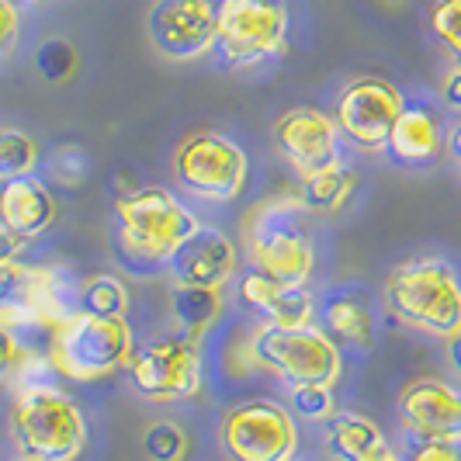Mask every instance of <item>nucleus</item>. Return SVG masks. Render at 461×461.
<instances>
[{
  "mask_svg": "<svg viewBox=\"0 0 461 461\" xmlns=\"http://www.w3.org/2000/svg\"><path fill=\"white\" fill-rule=\"evenodd\" d=\"M275 149L299 177L344 160V139L333 115L320 108H292L275 122Z\"/></svg>",
  "mask_w": 461,
  "mask_h": 461,
  "instance_id": "obj_14",
  "label": "nucleus"
},
{
  "mask_svg": "<svg viewBox=\"0 0 461 461\" xmlns=\"http://www.w3.org/2000/svg\"><path fill=\"white\" fill-rule=\"evenodd\" d=\"M402 104H406V97L393 80L368 73V77L350 80L340 91L333 122L347 146H354L361 153H378V149H385Z\"/></svg>",
  "mask_w": 461,
  "mask_h": 461,
  "instance_id": "obj_12",
  "label": "nucleus"
},
{
  "mask_svg": "<svg viewBox=\"0 0 461 461\" xmlns=\"http://www.w3.org/2000/svg\"><path fill=\"white\" fill-rule=\"evenodd\" d=\"M385 309L395 323L451 340L461 333V277L444 257L402 260L385 277Z\"/></svg>",
  "mask_w": 461,
  "mask_h": 461,
  "instance_id": "obj_2",
  "label": "nucleus"
},
{
  "mask_svg": "<svg viewBox=\"0 0 461 461\" xmlns=\"http://www.w3.org/2000/svg\"><path fill=\"white\" fill-rule=\"evenodd\" d=\"M288 0H215L212 56L230 69L260 67L288 46Z\"/></svg>",
  "mask_w": 461,
  "mask_h": 461,
  "instance_id": "obj_7",
  "label": "nucleus"
},
{
  "mask_svg": "<svg viewBox=\"0 0 461 461\" xmlns=\"http://www.w3.org/2000/svg\"><path fill=\"white\" fill-rule=\"evenodd\" d=\"M35 67H39V73L46 80L63 84L67 77H73V69H77V49L69 46V42H63V39H49L35 52Z\"/></svg>",
  "mask_w": 461,
  "mask_h": 461,
  "instance_id": "obj_29",
  "label": "nucleus"
},
{
  "mask_svg": "<svg viewBox=\"0 0 461 461\" xmlns=\"http://www.w3.org/2000/svg\"><path fill=\"white\" fill-rule=\"evenodd\" d=\"M22 250H24L22 236H14L7 226H0V267H7L11 260H22Z\"/></svg>",
  "mask_w": 461,
  "mask_h": 461,
  "instance_id": "obj_35",
  "label": "nucleus"
},
{
  "mask_svg": "<svg viewBox=\"0 0 461 461\" xmlns=\"http://www.w3.org/2000/svg\"><path fill=\"white\" fill-rule=\"evenodd\" d=\"M129 288L115 275H91L77 288V309L91 316H129Z\"/></svg>",
  "mask_w": 461,
  "mask_h": 461,
  "instance_id": "obj_24",
  "label": "nucleus"
},
{
  "mask_svg": "<svg viewBox=\"0 0 461 461\" xmlns=\"http://www.w3.org/2000/svg\"><path fill=\"white\" fill-rule=\"evenodd\" d=\"M14 7H35V4H42V0H11Z\"/></svg>",
  "mask_w": 461,
  "mask_h": 461,
  "instance_id": "obj_39",
  "label": "nucleus"
},
{
  "mask_svg": "<svg viewBox=\"0 0 461 461\" xmlns=\"http://www.w3.org/2000/svg\"><path fill=\"white\" fill-rule=\"evenodd\" d=\"M440 101H444L451 112L461 115V69L458 67H451V73H444V80H440Z\"/></svg>",
  "mask_w": 461,
  "mask_h": 461,
  "instance_id": "obj_34",
  "label": "nucleus"
},
{
  "mask_svg": "<svg viewBox=\"0 0 461 461\" xmlns=\"http://www.w3.org/2000/svg\"><path fill=\"white\" fill-rule=\"evenodd\" d=\"M247 357L281 385H337L344 375V350L320 326H257L247 340Z\"/></svg>",
  "mask_w": 461,
  "mask_h": 461,
  "instance_id": "obj_6",
  "label": "nucleus"
},
{
  "mask_svg": "<svg viewBox=\"0 0 461 461\" xmlns=\"http://www.w3.org/2000/svg\"><path fill=\"white\" fill-rule=\"evenodd\" d=\"M198 226V215L167 187H136L115 205V247L132 267L160 271L174 247Z\"/></svg>",
  "mask_w": 461,
  "mask_h": 461,
  "instance_id": "obj_4",
  "label": "nucleus"
},
{
  "mask_svg": "<svg viewBox=\"0 0 461 461\" xmlns=\"http://www.w3.org/2000/svg\"><path fill=\"white\" fill-rule=\"evenodd\" d=\"M174 181L198 202L232 205L250 181V157L236 139L202 129L174 149Z\"/></svg>",
  "mask_w": 461,
  "mask_h": 461,
  "instance_id": "obj_8",
  "label": "nucleus"
},
{
  "mask_svg": "<svg viewBox=\"0 0 461 461\" xmlns=\"http://www.w3.org/2000/svg\"><path fill=\"white\" fill-rule=\"evenodd\" d=\"M240 299L267 326H316V312H320L305 285H285L254 267L240 277Z\"/></svg>",
  "mask_w": 461,
  "mask_h": 461,
  "instance_id": "obj_17",
  "label": "nucleus"
},
{
  "mask_svg": "<svg viewBox=\"0 0 461 461\" xmlns=\"http://www.w3.org/2000/svg\"><path fill=\"white\" fill-rule=\"evenodd\" d=\"M149 46L170 63H198L215 49V0H153Z\"/></svg>",
  "mask_w": 461,
  "mask_h": 461,
  "instance_id": "obj_13",
  "label": "nucleus"
},
{
  "mask_svg": "<svg viewBox=\"0 0 461 461\" xmlns=\"http://www.w3.org/2000/svg\"><path fill=\"white\" fill-rule=\"evenodd\" d=\"M18 461H28V458H18Z\"/></svg>",
  "mask_w": 461,
  "mask_h": 461,
  "instance_id": "obj_40",
  "label": "nucleus"
},
{
  "mask_svg": "<svg viewBox=\"0 0 461 461\" xmlns=\"http://www.w3.org/2000/svg\"><path fill=\"white\" fill-rule=\"evenodd\" d=\"M430 32L447 49L451 63L461 69V0H434L430 7Z\"/></svg>",
  "mask_w": 461,
  "mask_h": 461,
  "instance_id": "obj_28",
  "label": "nucleus"
},
{
  "mask_svg": "<svg viewBox=\"0 0 461 461\" xmlns=\"http://www.w3.org/2000/svg\"><path fill=\"white\" fill-rule=\"evenodd\" d=\"M447 146H451V153H455V160H458L461 167V122L451 129V139H447Z\"/></svg>",
  "mask_w": 461,
  "mask_h": 461,
  "instance_id": "obj_37",
  "label": "nucleus"
},
{
  "mask_svg": "<svg viewBox=\"0 0 461 461\" xmlns=\"http://www.w3.org/2000/svg\"><path fill=\"white\" fill-rule=\"evenodd\" d=\"M354 185H357V174L344 160H337L330 163V167H323V170H316V174H309V177H302L299 202L305 205V212L337 215L350 202Z\"/></svg>",
  "mask_w": 461,
  "mask_h": 461,
  "instance_id": "obj_22",
  "label": "nucleus"
},
{
  "mask_svg": "<svg viewBox=\"0 0 461 461\" xmlns=\"http://www.w3.org/2000/svg\"><path fill=\"white\" fill-rule=\"evenodd\" d=\"M56 222V198L35 174L0 185V226L28 240H39Z\"/></svg>",
  "mask_w": 461,
  "mask_h": 461,
  "instance_id": "obj_18",
  "label": "nucleus"
},
{
  "mask_svg": "<svg viewBox=\"0 0 461 461\" xmlns=\"http://www.w3.org/2000/svg\"><path fill=\"white\" fill-rule=\"evenodd\" d=\"M170 316L177 330L191 337H202L205 330L222 320V292L219 288H194V285H174L170 292Z\"/></svg>",
  "mask_w": 461,
  "mask_h": 461,
  "instance_id": "obj_23",
  "label": "nucleus"
},
{
  "mask_svg": "<svg viewBox=\"0 0 461 461\" xmlns=\"http://www.w3.org/2000/svg\"><path fill=\"white\" fill-rule=\"evenodd\" d=\"M46 350L56 375L73 382H101L129 368L136 354V333L129 316H91L77 309L49 330Z\"/></svg>",
  "mask_w": 461,
  "mask_h": 461,
  "instance_id": "obj_5",
  "label": "nucleus"
},
{
  "mask_svg": "<svg viewBox=\"0 0 461 461\" xmlns=\"http://www.w3.org/2000/svg\"><path fill=\"white\" fill-rule=\"evenodd\" d=\"M22 42V7L0 0V59H7Z\"/></svg>",
  "mask_w": 461,
  "mask_h": 461,
  "instance_id": "obj_31",
  "label": "nucleus"
},
{
  "mask_svg": "<svg viewBox=\"0 0 461 461\" xmlns=\"http://www.w3.org/2000/svg\"><path fill=\"white\" fill-rule=\"evenodd\" d=\"M22 357H24V344L22 337L7 326H0V382L14 378L18 368H22Z\"/></svg>",
  "mask_w": 461,
  "mask_h": 461,
  "instance_id": "obj_33",
  "label": "nucleus"
},
{
  "mask_svg": "<svg viewBox=\"0 0 461 461\" xmlns=\"http://www.w3.org/2000/svg\"><path fill=\"white\" fill-rule=\"evenodd\" d=\"M87 153L80 149V146H63V149H56V157H52V174L56 177H63V185H80L84 177H87Z\"/></svg>",
  "mask_w": 461,
  "mask_h": 461,
  "instance_id": "obj_30",
  "label": "nucleus"
},
{
  "mask_svg": "<svg viewBox=\"0 0 461 461\" xmlns=\"http://www.w3.org/2000/svg\"><path fill=\"white\" fill-rule=\"evenodd\" d=\"M326 451L333 455V461H371L389 451V440L371 416L337 410L326 420Z\"/></svg>",
  "mask_w": 461,
  "mask_h": 461,
  "instance_id": "obj_21",
  "label": "nucleus"
},
{
  "mask_svg": "<svg viewBox=\"0 0 461 461\" xmlns=\"http://www.w3.org/2000/svg\"><path fill=\"white\" fill-rule=\"evenodd\" d=\"M219 444L226 461H295L299 427L288 406L275 399H247L226 410Z\"/></svg>",
  "mask_w": 461,
  "mask_h": 461,
  "instance_id": "obj_11",
  "label": "nucleus"
},
{
  "mask_svg": "<svg viewBox=\"0 0 461 461\" xmlns=\"http://www.w3.org/2000/svg\"><path fill=\"white\" fill-rule=\"evenodd\" d=\"M69 312H77V288H69L67 275L49 264L11 260L0 267V326L18 337L28 330H52Z\"/></svg>",
  "mask_w": 461,
  "mask_h": 461,
  "instance_id": "obj_9",
  "label": "nucleus"
},
{
  "mask_svg": "<svg viewBox=\"0 0 461 461\" xmlns=\"http://www.w3.org/2000/svg\"><path fill=\"white\" fill-rule=\"evenodd\" d=\"M39 142L22 129H0V185L39 170Z\"/></svg>",
  "mask_w": 461,
  "mask_h": 461,
  "instance_id": "obj_25",
  "label": "nucleus"
},
{
  "mask_svg": "<svg viewBox=\"0 0 461 461\" xmlns=\"http://www.w3.org/2000/svg\"><path fill=\"white\" fill-rule=\"evenodd\" d=\"M142 455L149 461H185L187 434L174 420H153L142 434Z\"/></svg>",
  "mask_w": 461,
  "mask_h": 461,
  "instance_id": "obj_27",
  "label": "nucleus"
},
{
  "mask_svg": "<svg viewBox=\"0 0 461 461\" xmlns=\"http://www.w3.org/2000/svg\"><path fill=\"white\" fill-rule=\"evenodd\" d=\"M402 461H461L458 440H413Z\"/></svg>",
  "mask_w": 461,
  "mask_h": 461,
  "instance_id": "obj_32",
  "label": "nucleus"
},
{
  "mask_svg": "<svg viewBox=\"0 0 461 461\" xmlns=\"http://www.w3.org/2000/svg\"><path fill=\"white\" fill-rule=\"evenodd\" d=\"M389 157L406 167H423L440 153V118L434 108L420 104V101H406L402 112L395 118L389 142H385Z\"/></svg>",
  "mask_w": 461,
  "mask_h": 461,
  "instance_id": "obj_20",
  "label": "nucleus"
},
{
  "mask_svg": "<svg viewBox=\"0 0 461 461\" xmlns=\"http://www.w3.org/2000/svg\"><path fill=\"white\" fill-rule=\"evenodd\" d=\"M11 440L18 458L77 461L87 447V420L59 385L24 382L11 399Z\"/></svg>",
  "mask_w": 461,
  "mask_h": 461,
  "instance_id": "obj_3",
  "label": "nucleus"
},
{
  "mask_svg": "<svg viewBox=\"0 0 461 461\" xmlns=\"http://www.w3.org/2000/svg\"><path fill=\"white\" fill-rule=\"evenodd\" d=\"M288 410L305 423H326L337 413V395L333 385L309 382V385H288Z\"/></svg>",
  "mask_w": 461,
  "mask_h": 461,
  "instance_id": "obj_26",
  "label": "nucleus"
},
{
  "mask_svg": "<svg viewBox=\"0 0 461 461\" xmlns=\"http://www.w3.org/2000/svg\"><path fill=\"white\" fill-rule=\"evenodd\" d=\"M129 385L149 402H185L202 393V344L185 330L163 333L136 347L129 361Z\"/></svg>",
  "mask_w": 461,
  "mask_h": 461,
  "instance_id": "obj_10",
  "label": "nucleus"
},
{
  "mask_svg": "<svg viewBox=\"0 0 461 461\" xmlns=\"http://www.w3.org/2000/svg\"><path fill=\"white\" fill-rule=\"evenodd\" d=\"M316 326L340 350L368 354L375 347V316H371L368 302L354 292H333L330 299H323L316 312Z\"/></svg>",
  "mask_w": 461,
  "mask_h": 461,
  "instance_id": "obj_19",
  "label": "nucleus"
},
{
  "mask_svg": "<svg viewBox=\"0 0 461 461\" xmlns=\"http://www.w3.org/2000/svg\"><path fill=\"white\" fill-rule=\"evenodd\" d=\"M371 461H402V458H399V455H395L393 447H389V451H382L378 458H371Z\"/></svg>",
  "mask_w": 461,
  "mask_h": 461,
  "instance_id": "obj_38",
  "label": "nucleus"
},
{
  "mask_svg": "<svg viewBox=\"0 0 461 461\" xmlns=\"http://www.w3.org/2000/svg\"><path fill=\"white\" fill-rule=\"evenodd\" d=\"M243 250L260 275L285 285H309L316 267V243L299 194H275L250 208L243 219Z\"/></svg>",
  "mask_w": 461,
  "mask_h": 461,
  "instance_id": "obj_1",
  "label": "nucleus"
},
{
  "mask_svg": "<svg viewBox=\"0 0 461 461\" xmlns=\"http://www.w3.org/2000/svg\"><path fill=\"white\" fill-rule=\"evenodd\" d=\"M240 267V250L230 236L215 226H198L185 236L174 254L167 257L163 271L174 277V285H194V288H226Z\"/></svg>",
  "mask_w": 461,
  "mask_h": 461,
  "instance_id": "obj_16",
  "label": "nucleus"
},
{
  "mask_svg": "<svg viewBox=\"0 0 461 461\" xmlns=\"http://www.w3.org/2000/svg\"><path fill=\"white\" fill-rule=\"evenodd\" d=\"M399 423L413 440H458L461 444V389L420 375L399 393Z\"/></svg>",
  "mask_w": 461,
  "mask_h": 461,
  "instance_id": "obj_15",
  "label": "nucleus"
},
{
  "mask_svg": "<svg viewBox=\"0 0 461 461\" xmlns=\"http://www.w3.org/2000/svg\"><path fill=\"white\" fill-rule=\"evenodd\" d=\"M444 344H447V365H451V371L461 378V333L451 337V340H444Z\"/></svg>",
  "mask_w": 461,
  "mask_h": 461,
  "instance_id": "obj_36",
  "label": "nucleus"
}]
</instances>
